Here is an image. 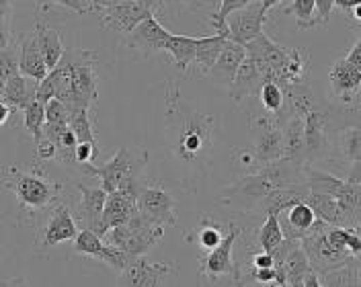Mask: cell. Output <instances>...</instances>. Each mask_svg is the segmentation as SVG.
<instances>
[{"label": "cell", "mask_w": 361, "mask_h": 287, "mask_svg": "<svg viewBox=\"0 0 361 287\" xmlns=\"http://www.w3.org/2000/svg\"><path fill=\"white\" fill-rule=\"evenodd\" d=\"M243 234V230L230 221L226 236L222 243L218 244L214 250H207L202 257L200 265H202V277L209 279V281H220L224 277H230L234 281L236 275V263H234V244L238 240V236Z\"/></svg>", "instance_id": "6"}, {"label": "cell", "mask_w": 361, "mask_h": 287, "mask_svg": "<svg viewBox=\"0 0 361 287\" xmlns=\"http://www.w3.org/2000/svg\"><path fill=\"white\" fill-rule=\"evenodd\" d=\"M357 283L361 286V265H360V269H357Z\"/></svg>", "instance_id": "54"}, {"label": "cell", "mask_w": 361, "mask_h": 287, "mask_svg": "<svg viewBox=\"0 0 361 287\" xmlns=\"http://www.w3.org/2000/svg\"><path fill=\"white\" fill-rule=\"evenodd\" d=\"M267 21V13L263 11L261 0H252L247 6L230 13L226 17V25H228V37L232 42L240 45H247L252 42L255 37H259L263 33V25Z\"/></svg>", "instance_id": "7"}, {"label": "cell", "mask_w": 361, "mask_h": 287, "mask_svg": "<svg viewBox=\"0 0 361 287\" xmlns=\"http://www.w3.org/2000/svg\"><path fill=\"white\" fill-rule=\"evenodd\" d=\"M195 49H197V37H189V35H175L171 33L164 51H169L175 60V64L179 66L183 74H187L193 62H195Z\"/></svg>", "instance_id": "28"}, {"label": "cell", "mask_w": 361, "mask_h": 287, "mask_svg": "<svg viewBox=\"0 0 361 287\" xmlns=\"http://www.w3.org/2000/svg\"><path fill=\"white\" fill-rule=\"evenodd\" d=\"M351 13H353V19H355V21H361V4L353 6V8H351Z\"/></svg>", "instance_id": "51"}, {"label": "cell", "mask_w": 361, "mask_h": 287, "mask_svg": "<svg viewBox=\"0 0 361 287\" xmlns=\"http://www.w3.org/2000/svg\"><path fill=\"white\" fill-rule=\"evenodd\" d=\"M314 221L316 214L308 201H298L290 207H286L283 212H279V224H281L283 236L292 240H302Z\"/></svg>", "instance_id": "20"}, {"label": "cell", "mask_w": 361, "mask_h": 287, "mask_svg": "<svg viewBox=\"0 0 361 287\" xmlns=\"http://www.w3.org/2000/svg\"><path fill=\"white\" fill-rule=\"evenodd\" d=\"M265 80H267V76H265L263 68L247 56L240 68L236 70L234 80L230 83V99L234 103H243L245 99H250L252 94H257Z\"/></svg>", "instance_id": "19"}, {"label": "cell", "mask_w": 361, "mask_h": 287, "mask_svg": "<svg viewBox=\"0 0 361 287\" xmlns=\"http://www.w3.org/2000/svg\"><path fill=\"white\" fill-rule=\"evenodd\" d=\"M140 4H144L154 17H158V13L160 11H164V6L169 4V2H173V0H137Z\"/></svg>", "instance_id": "46"}, {"label": "cell", "mask_w": 361, "mask_h": 287, "mask_svg": "<svg viewBox=\"0 0 361 287\" xmlns=\"http://www.w3.org/2000/svg\"><path fill=\"white\" fill-rule=\"evenodd\" d=\"M341 154L349 162H361V130L351 126L341 132Z\"/></svg>", "instance_id": "37"}, {"label": "cell", "mask_w": 361, "mask_h": 287, "mask_svg": "<svg viewBox=\"0 0 361 287\" xmlns=\"http://www.w3.org/2000/svg\"><path fill=\"white\" fill-rule=\"evenodd\" d=\"M355 45H357V47H360V49H361V39H360V42H357V44H355Z\"/></svg>", "instance_id": "55"}, {"label": "cell", "mask_w": 361, "mask_h": 287, "mask_svg": "<svg viewBox=\"0 0 361 287\" xmlns=\"http://www.w3.org/2000/svg\"><path fill=\"white\" fill-rule=\"evenodd\" d=\"M39 103H49L51 99H56V83H54V76L47 72V76L42 78L37 83V97H35Z\"/></svg>", "instance_id": "42"}, {"label": "cell", "mask_w": 361, "mask_h": 287, "mask_svg": "<svg viewBox=\"0 0 361 287\" xmlns=\"http://www.w3.org/2000/svg\"><path fill=\"white\" fill-rule=\"evenodd\" d=\"M15 74H19V47L17 44H11L0 49V92L6 80Z\"/></svg>", "instance_id": "35"}, {"label": "cell", "mask_w": 361, "mask_h": 287, "mask_svg": "<svg viewBox=\"0 0 361 287\" xmlns=\"http://www.w3.org/2000/svg\"><path fill=\"white\" fill-rule=\"evenodd\" d=\"M226 39L228 37L222 35V33H214V35H207V37H197L195 62H193L197 74L207 76L212 72V68H214L220 51H222V47H224Z\"/></svg>", "instance_id": "26"}, {"label": "cell", "mask_w": 361, "mask_h": 287, "mask_svg": "<svg viewBox=\"0 0 361 287\" xmlns=\"http://www.w3.org/2000/svg\"><path fill=\"white\" fill-rule=\"evenodd\" d=\"M76 234H78V226L74 220V214L70 212L66 203H56L49 212V220L42 232V244L56 246V244L74 240Z\"/></svg>", "instance_id": "16"}, {"label": "cell", "mask_w": 361, "mask_h": 287, "mask_svg": "<svg viewBox=\"0 0 361 287\" xmlns=\"http://www.w3.org/2000/svg\"><path fill=\"white\" fill-rule=\"evenodd\" d=\"M279 2H281V0H261V4H263V11H265V13H269L271 8H273L275 4H279Z\"/></svg>", "instance_id": "50"}, {"label": "cell", "mask_w": 361, "mask_h": 287, "mask_svg": "<svg viewBox=\"0 0 361 287\" xmlns=\"http://www.w3.org/2000/svg\"><path fill=\"white\" fill-rule=\"evenodd\" d=\"M76 189L80 193V199H78V209L74 212V220H78L82 228H89L97 234L107 201V191L103 187H87L82 183L76 185Z\"/></svg>", "instance_id": "17"}, {"label": "cell", "mask_w": 361, "mask_h": 287, "mask_svg": "<svg viewBox=\"0 0 361 287\" xmlns=\"http://www.w3.org/2000/svg\"><path fill=\"white\" fill-rule=\"evenodd\" d=\"M62 60L72 70V101L74 105H85L92 109L99 99V76L97 56L90 49H66Z\"/></svg>", "instance_id": "5"}, {"label": "cell", "mask_w": 361, "mask_h": 287, "mask_svg": "<svg viewBox=\"0 0 361 287\" xmlns=\"http://www.w3.org/2000/svg\"><path fill=\"white\" fill-rule=\"evenodd\" d=\"M72 243H74V252H78L82 257L97 259V261H103L105 265L113 267L117 271H121L130 261V257L123 250L107 244L99 234H94L89 228H80Z\"/></svg>", "instance_id": "11"}, {"label": "cell", "mask_w": 361, "mask_h": 287, "mask_svg": "<svg viewBox=\"0 0 361 287\" xmlns=\"http://www.w3.org/2000/svg\"><path fill=\"white\" fill-rule=\"evenodd\" d=\"M316 4V23L318 27L320 25H326L331 19V13L335 8V0H314Z\"/></svg>", "instance_id": "44"}, {"label": "cell", "mask_w": 361, "mask_h": 287, "mask_svg": "<svg viewBox=\"0 0 361 287\" xmlns=\"http://www.w3.org/2000/svg\"><path fill=\"white\" fill-rule=\"evenodd\" d=\"M33 31H35V37H37V44H39V49H42V56H44L47 68L49 70L56 68L58 62L62 60L64 51H66L60 35L54 29H49L45 23H37Z\"/></svg>", "instance_id": "29"}, {"label": "cell", "mask_w": 361, "mask_h": 287, "mask_svg": "<svg viewBox=\"0 0 361 287\" xmlns=\"http://www.w3.org/2000/svg\"><path fill=\"white\" fill-rule=\"evenodd\" d=\"M162 234H164L162 224L150 220L142 212H135L130 221L111 228L103 236V240L123 250L128 257H137V255H146L148 248H152L162 238Z\"/></svg>", "instance_id": "4"}, {"label": "cell", "mask_w": 361, "mask_h": 287, "mask_svg": "<svg viewBox=\"0 0 361 287\" xmlns=\"http://www.w3.org/2000/svg\"><path fill=\"white\" fill-rule=\"evenodd\" d=\"M37 83L39 80H33L25 74H15L6 80L4 89L0 92V99L4 103L11 105L13 111H23L31 101H35L37 97Z\"/></svg>", "instance_id": "23"}, {"label": "cell", "mask_w": 361, "mask_h": 287, "mask_svg": "<svg viewBox=\"0 0 361 287\" xmlns=\"http://www.w3.org/2000/svg\"><path fill=\"white\" fill-rule=\"evenodd\" d=\"M283 132V158L295 162H306V146H304V117L293 115L288 119Z\"/></svg>", "instance_id": "27"}, {"label": "cell", "mask_w": 361, "mask_h": 287, "mask_svg": "<svg viewBox=\"0 0 361 287\" xmlns=\"http://www.w3.org/2000/svg\"><path fill=\"white\" fill-rule=\"evenodd\" d=\"M306 201L310 203V207L314 209L316 218L331 226H343V228H351V218L349 214L345 212V207L338 203L337 199L326 195V193H316V191H310Z\"/></svg>", "instance_id": "24"}, {"label": "cell", "mask_w": 361, "mask_h": 287, "mask_svg": "<svg viewBox=\"0 0 361 287\" xmlns=\"http://www.w3.org/2000/svg\"><path fill=\"white\" fill-rule=\"evenodd\" d=\"M123 37H126V45L135 49L137 54L154 56L158 51H164L166 42L171 37V31L160 25L158 17L150 15L148 19H144L140 25H135L134 29Z\"/></svg>", "instance_id": "13"}, {"label": "cell", "mask_w": 361, "mask_h": 287, "mask_svg": "<svg viewBox=\"0 0 361 287\" xmlns=\"http://www.w3.org/2000/svg\"><path fill=\"white\" fill-rule=\"evenodd\" d=\"M97 154H99L97 142H78V146H76V162L78 164H92Z\"/></svg>", "instance_id": "40"}, {"label": "cell", "mask_w": 361, "mask_h": 287, "mask_svg": "<svg viewBox=\"0 0 361 287\" xmlns=\"http://www.w3.org/2000/svg\"><path fill=\"white\" fill-rule=\"evenodd\" d=\"M329 113L320 107L308 111L304 115V146H306V162L322 158L329 150Z\"/></svg>", "instance_id": "15"}, {"label": "cell", "mask_w": 361, "mask_h": 287, "mask_svg": "<svg viewBox=\"0 0 361 287\" xmlns=\"http://www.w3.org/2000/svg\"><path fill=\"white\" fill-rule=\"evenodd\" d=\"M23 117H25V128L27 132L33 135V140L37 142L42 138L45 126V105L39 103L37 99L31 101L25 109H23Z\"/></svg>", "instance_id": "34"}, {"label": "cell", "mask_w": 361, "mask_h": 287, "mask_svg": "<svg viewBox=\"0 0 361 287\" xmlns=\"http://www.w3.org/2000/svg\"><path fill=\"white\" fill-rule=\"evenodd\" d=\"M226 230H228V224L222 226V224H214V221L203 220L202 228L197 232V243L202 246L203 250H214L218 244L224 240Z\"/></svg>", "instance_id": "36"}, {"label": "cell", "mask_w": 361, "mask_h": 287, "mask_svg": "<svg viewBox=\"0 0 361 287\" xmlns=\"http://www.w3.org/2000/svg\"><path fill=\"white\" fill-rule=\"evenodd\" d=\"M11 2L13 0H0V11H11Z\"/></svg>", "instance_id": "53"}, {"label": "cell", "mask_w": 361, "mask_h": 287, "mask_svg": "<svg viewBox=\"0 0 361 287\" xmlns=\"http://www.w3.org/2000/svg\"><path fill=\"white\" fill-rule=\"evenodd\" d=\"M90 6V11H97V8H103V6H113V4H121V2H128V0H87Z\"/></svg>", "instance_id": "48"}, {"label": "cell", "mask_w": 361, "mask_h": 287, "mask_svg": "<svg viewBox=\"0 0 361 287\" xmlns=\"http://www.w3.org/2000/svg\"><path fill=\"white\" fill-rule=\"evenodd\" d=\"M250 267H273V255H271V252H265V250L255 252V255L250 257Z\"/></svg>", "instance_id": "45"}, {"label": "cell", "mask_w": 361, "mask_h": 287, "mask_svg": "<svg viewBox=\"0 0 361 287\" xmlns=\"http://www.w3.org/2000/svg\"><path fill=\"white\" fill-rule=\"evenodd\" d=\"M137 193L132 189H117L113 193H107V201H105V209L101 216V224L97 228V234L103 238L111 228L121 226L137 212Z\"/></svg>", "instance_id": "14"}, {"label": "cell", "mask_w": 361, "mask_h": 287, "mask_svg": "<svg viewBox=\"0 0 361 287\" xmlns=\"http://www.w3.org/2000/svg\"><path fill=\"white\" fill-rule=\"evenodd\" d=\"M148 164V152L134 150V148H119L111 160H107L103 166L82 164V171L89 177H97L101 181V187L113 193L123 187H135L140 189L144 185L142 181V169Z\"/></svg>", "instance_id": "3"}, {"label": "cell", "mask_w": 361, "mask_h": 287, "mask_svg": "<svg viewBox=\"0 0 361 287\" xmlns=\"http://www.w3.org/2000/svg\"><path fill=\"white\" fill-rule=\"evenodd\" d=\"M4 189L13 191L21 205V212L37 214L54 205L62 195V183L47 177L44 171H25L17 166H6L2 177Z\"/></svg>", "instance_id": "2"}, {"label": "cell", "mask_w": 361, "mask_h": 287, "mask_svg": "<svg viewBox=\"0 0 361 287\" xmlns=\"http://www.w3.org/2000/svg\"><path fill=\"white\" fill-rule=\"evenodd\" d=\"M11 113H13L11 105H8V103H4V101L0 99V126H4V123H6V119L11 117Z\"/></svg>", "instance_id": "49"}, {"label": "cell", "mask_w": 361, "mask_h": 287, "mask_svg": "<svg viewBox=\"0 0 361 287\" xmlns=\"http://www.w3.org/2000/svg\"><path fill=\"white\" fill-rule=\"evenodd\" d=\"M329 83L335 97H338L343 103H353L361 92V72L347 58H343L331 68Z\"/></svg>", "instance_id": "18"}, {"label": "cell", "mask_w": 361, "mask_h": 287, "mask_svg": "<svg viewBox=\"0 0 361 287\" xmlns=\"http://www.w3.org/2000/svg\"><path fill=\"white\" fill-rule=\"evenodd\" d=\"M283 269H286L288 286L302 287V281H304L306 273L312 269V265H310L308 255H306V250L302 248L300 240H295L292 248H290V252H288V257H286V261H283Z\"/></svg>", "instance_id": "30"}, {"label": "cell", "mask_w": 361, "mask_h": 287, "mask_svg": "<svg viewBox=\"0 0 361 287\" xmlns=\"http://www.w3.org/2000/svg\"><path fill=\"white\" fill-rule=\"evenodd\" d=\"M169 109L179 115L173 135L175 154L187 164H200L214 144L216 117L185 109L175 99H169Z\"/></svg>", "instance_id": "1"}, {"label": "cell", "mask_w": 361, "mask_h": 287, "mask_svg": "<svg viewBox=\"0 0 361 287\" xmlns=\"http://www.w3.org/2000/svg\"><path fill=\"white\" fill-rule=\"evenodd\" d=\"M252 128L257 130V140L250 154L257 166L283 158V132L277 126L275 115L252 119Z\"/></svg>", "instance_id": "8"}, {"label": "cell", "mask_w": 361, "mask_h": 287, "mask_svg": "<svg viewBox=\"0 0 361 287\" xmlns=\"http://www.w3.org/2000/svg\"><path fill=\"white\" fill-rule=\"evenodd\" d=\"M283 230L279 224V214L277 212H267V220L259 230V246L265 252H273L279 244L283 243Z\"/></svg>", "instance_id": "32"}, {"label": "cell", "mask_w": 361, "mask_h": 287, "mask_svg": "<svg viewBox=\"0 0 361 287\" xmlns=\"http://www.w3.org/2000/svg\"><path fill=\"white\" fill-rule=\"evenodd\" d=\"M259 99L263 107L275 117H286V90L275 80H265L259 90Z\"/></svg>", "instance_id": "31"}, {"label": "cell", "mask_w": 361, "mask_h": 287, "mask_svg": "<svg viewBox=\"0 0 361 287\" xmlns=\"http://www.w3.org/2000/svg\"><path fill=\"white\" fill-rule=\"evenodd\" d=\"M308 62L310 60H308V54L304 49L292 47L290 56H288V62L283 64V68L275 76V83L281 85L283 89L292 87V85L306 83V78H308Z\"/></svg>", "instance_id": "25"}, {"label": "cell", "mask_w": 361, "mask_h": 287, "mask_svg": "<svg viewBox=\"0 0 361 287\" xmlns=\"http://www.w3.org/2000/svg\"><path fill=\"white\" fill-rule=\"evenodd\" d=\"M42 4H49V6H62V8H68L76 15H87L90 13L89 2H82V0H37Z\"/></svg>", "instance_id": "41"}, {"label": "cell", "mask_w": 361, "mask_h": 287, "mask_svg": "<svg viewBox=\"0 0 361 287\" xmlns=\"http://www.w3.org/2000/svg\"><path fill=\"white\" fill-rule=\"evenodd\" d=\"M97 13H99L101 27L109 29L113 33H119V35H128L135 25H140L144 19H148L152 15L137 0H128L121 4L103 6V8H97Z\"/></svg>", "instance_id": "10"}, {"label": "cell", "mask_w": 361, "mask_h": 287, "mask_svg": "<svg viewBox=\"0 0 361 287\" xmlns=\"http://www.w3.org/2000/svg\"><path fill=\"white\" fill-rule=\"evenodd\" d=\"M248 2H252V0H220V6H218V11L212 15V27L216 29V33H222V35H226V37H228V25H226V17H228L230 13L238 11V8L247 6Z\"/></svg>", "instance_id": "38"}, {"label": "cell", "mask_w": 361, "mask_h": 287, "mask_svg": "<svg viewBox=\"0 0 361 287\" xmlns=\"http://www.w3.org/2000/svg\"><path fill=\"white\" fill-rule=\"evenodd\" d=\"M175 273L173 265L164 263H150L144 255L130 257L128 265L121 269V275L117 279V286H134V287H158L160 281Z\"/></svg>", "instance_id": "12"}, {"label": "cell", "mask_w": 361, "mask_h": 287, "mask_svg": "<svg viewBox=\"0 0 361 287\" xmlns=\"http://www.w3.org/2000/svg\"><path fill=\"white\" fill-rule=\"evenodd\" d=\"M137 212H142L144 216H148L150 220L162 226H177V207H175V199L169 191L152 187V185H142L140 193H137Z\"/></svg>", "instance_id": "9"}, {"label": "cell", "mask_w": 361, "mask_h": 287, "mask_svg": "<svg viewBox=\"0 0 361 287\" xmlns=\"http://www.w3.org/2000/svg\"><path fill=\"white\" fill-rule=\"evenodd\" d=\"M245 58H247V47L236 44V42H232L228 37L224 47H222V51H220V56H218V60H216V64H214L212 72H209V76H214L218 83L230 87V83L234 80L236 70L240 68Z\"/></svg>", "instance_id": "22"}, {"label": "cell", "mask_w": 361, "mask_h": 287, "mask_svg": "<svg viewBox=\"0 0 361 287\" xmlns=\"http://www.w3.org/2000/svg\"><path fill=\"white\" fill-rule=\"evenodd\" d=\"M17 45H19V72L29 76V78H33V80L45 78L49 68L45 64L44 56H42L35 31L21 35Z\"/></svg>", "instance_id": "21"}, {"label": "cell", "mask_w": 361, "mask_h": 287, "mask_svg": "<svg viewBox=\"0 0 361 287\" xmlns=\"http://www.w3.org/2000/svg\"><path fill=\"white\" fill-rule=\"evenodd\" d=\"M35 148H37V158L44 160V162H49V160H56V158H58V148H56V144H54L49 138H45V135L35 142Z\"/></svg>", "instance_id": "43"}, {"label": "cell", "mask_w": 361, "mask_h": 287, "mask_svg": "<svg viewBox=\"0 0 361 287\" xmlns=\"http://www.w3.org/2000/svg\"><path fill=\"white\" fill-rule=\"evenodd\" d=\"M70 119V111L66 103L60 99H51L49 103H45V123H54V126H68Z\"/></svg>", "instance_id": "39"}, {"label": "cell", "mask_w": 361, "mask_h": 287, "mask_svg": "<svg viewBox=\"0 0 361 287\" xmlns=\"http://www.w3.org/2000/svg\"><path fill=\"white\" fill-rule=\"evenodd\" d=\"M283 13L286 15H293L295 17V25L300 29H314V27H318L314 0H293Z\"/></svg>", "instance_id": "33"}, {"label": "cell", "mask_w": 361, "mask_h": 287, "mask_svg": "<svg viewBox=\"0 0 361 287\" xmlns=\"http://www.w3.org/2000/svg\"><path fill=\"white\" fill-rule=\"evenodd\" d=\"M347 181H349V183H355V185H360L361 187V164L351 162V171H349V175H347Z\"/></svg>", "instance_id": "47"}, {"label": "cell", "mask_w": 361, "mask_h": 287, "mask_svg": "<svg viewBox=\"0 0 361 287\" xmlns=\"http://www.w3.org/2000/svg\"><path fill=\"white\" fill-rule=\"evenodd\" d=\"M355 117H357V119H353V128L361 130V109L355 111Z\"/></svg>", "instance_id": "52"}]
</instances>
